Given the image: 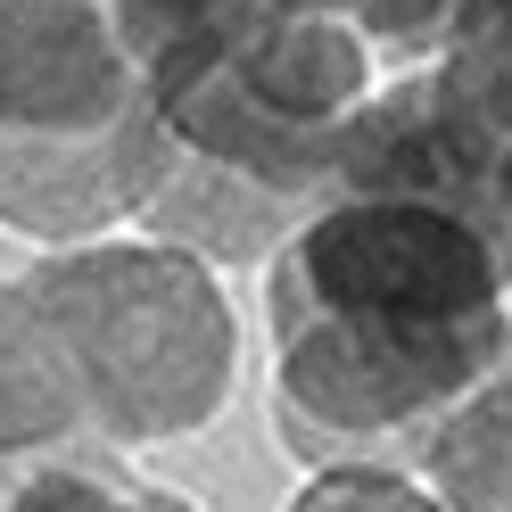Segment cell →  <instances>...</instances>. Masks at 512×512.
Segmentation results:
<instances>
[{"label":"cell","mask_w":512,"mask_h":512,"mask_svg":"<svg viewBox=\"0 0 512 512\" xmlns=\"http://www.w3.org/2000/svg\"><path fill=\"white\" fill-rule=\"evenodd\" d=\"M281 438H422L512 356V256L397 190H323L265 256Z\"/></svg>","instance_id":"6da1fadb"},{"label":"cell","mask_w":512,"mask_h":512,"mask_svg":"<svg viewBox=\"0 0 512 512\" xmlns=\"http://www.w3.org/2000/svg\"><path fill=\"white\" fill-rule=\"evenodd\" d=\"M75 356L91 430L108 446H166L207 430L240 380V314L199 248L100 232L25 273Z\"/></svg>","instance_id":"7a4b0ae2"},{"label":"cell","mask_w":512,"mask_h":512,"mask_svg":"<svg viewBox=\"0 0 512 512\" xmlns=\"http://www.w3.org/2000/svg\"><path fill=\"white\" fill-rule=\"evenodd\" d=\"M149 116L108 0H0V141H91Z\"/></svg>","instance_id":"3957f363"},{"label":"cell","mask_w":512,"mask_h":512,"mask_svg":"<svg viewBox=\"0 0 512 512\" xmlns=\"http://www.w3.org/2000/svg\"><path fill=\"white\" fill-rule=\"evenodd\" d=\"M174 133L149 116L116 124L91 141H0V232L34 248H75L141 223L157 182L174 174Z\"/></svg>","instance_id":"277c9868"},{"label":"cell","mask_w":512,"mask_h":512,"mask_svg":"<svg viewBox=\"0 0 512 512\" xmlns=\"http://www.w3.org/2000/svg\"><path fill=\"white\" fill-rule=\"evenodd\" d=\"M58 438H100L75 356H67L34 281H0V455L58 446Z\"/></svg>","instance_id":"5b68a950"},{"label":"cell","mask_w":512,"mask_h":512,"mask_svg":"<svg viewBox=\"0 0 512 512\" xmlns=\"http://www.w3.org/2000/svg\"><path fill=\"white\" fill-rule=\"evenodd\" d=\"M0 512H199V504L141 479L108 438H58L0 455Z\"/></svg>","instance_id":"8992f818"},{"label":"cell","mask_w":512,"mask_h":512,"mask_svg":"<svg viewBox=\"0 0 512 512\" xmlns=\"http://www.w3.org/2000/svg\"><path fill=\"white\" fill-rule=\"evenodd\" d=\"M413 471L446 496V512H512V364L422 430Z\"/></svg>","instance_id":"52a82bcc"},{"label":"cell","mask_w":512,"mask_h":512,"mask_svg":"<svg viewBox=\"0 0 512 512\" xmlns=\"http://www.w3.org/2000/svg\"><path fill=\"white\" fill-rule=\"evenodd\" d=\"M314 17H339L347 34H364L380 67H413V58H430L455 42V17L463 0H298Z\"/></svg>","instance_id":"ba28073f"},{"label":"cell","mask_w":512,"mask_h":512,"mask_svg":"<svg viewBox=\"0 0 512 512\" xmlns=\"http://www.w3.org/2000/svg\"><path fill=\"white\" fill-rule=\"evenodd\" d=\"M281 512H446V496L397 463H314Z\"/></svg>","instance_id":"9c48e42d"}]
</instances>
